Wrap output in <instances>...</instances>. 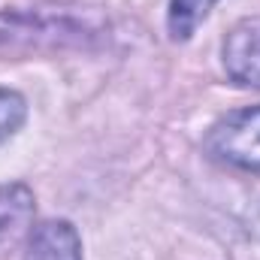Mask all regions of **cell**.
<instances>
[{"mask_svg": "<svg viewBox=\"0 0 260 260\" xmlns=\"http://www.w3.org/2000/svg\"><path fill=\"white\" fill-rule=\"evenodd\" d=\"M206 151L239 170H260V106L230 112L215 121L206 136Z\"/></svg>", "mask_w": 260, "mask_h": 260, "instance_id": "cell-1", "label": "cell"}, {"mask_svg": "<svg viewBox=\"0 0 260 260\" xmlns=\"http://www.w3.org/2000/svg\"><path fill=\"white\" fill-rule=\"evenodd\" d=\"M224 70L233 82L260 88V18L239 21L224 40Z\"/></svg>", "mask_w": 260, "mask_h": 260, "instance_id": "cell-2", "label": "cell"}, {"mask_svg": "<svg viewBox=\"0 0 260 260\" xmlns=\"http://www.w3.org/2000/svg\"><path fill=\"white\" fill-rule=\"evenodd\" d=\"M21 260H82V239L70 221H43L30 227Z\"/></svg>", "mask_w": 260, "mask_h": 260, "instance_id": "cell-3", "label": "cell"}, {"mask_svg": "<svg viewBox=\"0 0 260 260\" xmlns=\"http://www.w3.org/2000/svg\"><path fill=\"white\" fill-rule=\"evenodd\" d=\"M34 224V194L27 185L12 182L0 188V248L27 239Z\"/></svg>", "mask_w": 260, "mask_h": 260, "instance_id": "cell-4", "label": "cell"}, {"mask_svg": "<svg viewBox=\"0 0 260 260\" xmlns=\"http://www.w3.org/2000/svg\"><path fill=\"white\" fill-rule=\"evenodd\" d=\"M218 0H170L167 9V27L173 40H188L197 27L206 21Z\"/></svg>", "mask_w": 260, "mask_h": 260, "instance_id": "cell-5", "label": "cell"}, {"mask_svg": "<svg viewBox=\"0 0 260 260\" xmlns=\"http://www.w3.org/2000/svg\"><path fill=\"white\" fill-rule=\"evenodd\" d=\"M27 118V103L18 91L0 88V142H6Z\"/></svg>", "mask_w": 260, "mask_h": 260, "instance_id": "cell-6", "label": "cell"}]
</instances>
